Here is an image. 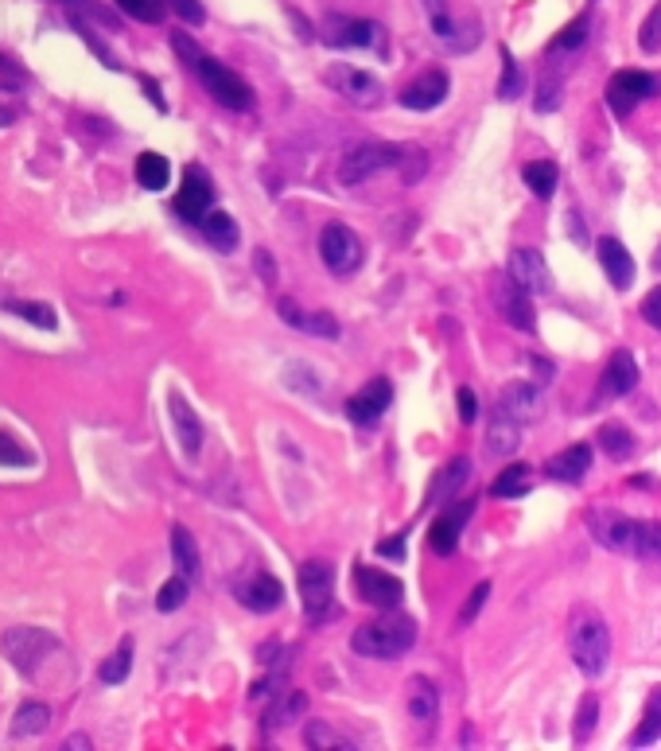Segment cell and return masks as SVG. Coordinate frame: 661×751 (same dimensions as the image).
I'll use <instances>...</instances> for the list:
<instances>
[{"mask_svg": "<svg viewBox=\"0 0 661 751\" xmlns=\"http://www.w3.org/2000/svg\"><path fill=\"white\" fill-rule=\"evenodd\" d=\"M187 604V576H172L160 592H156V608L160 611H175Z\"/></svg>", "mask_w": 661, "mask_h": 751, "instance_id": "bcb514c9", "label": "cell"}, {"mask_svg": "<svg viewBox=\"0 0 661 751\" xmlns=\"http://www.w3.org/2000/svg\"><path fill=\"white\" fill-rule=\"evenodd\" d=\"M560 106V78H545L541 82V98H537V109L549 113V109Z\"/></svg>", "mask_w": 661, "mask_h": 751, "instance_id": "816d5d0a", "label": "cell"}, {"mask_svg": "<svg viewBox=\"0 0 661 751\" xmlns=\"http://www.w3.org/2000/svg\"><path fill=\"white\" fill-rule=\"evenodd\" d=\"M584 39H588V16L572 20V24L553 39V55H557V51H576V47H584Z\"/></svg>", "mask_w": 661, "mask_h": 751, "instance_id": "7dc6e473", "label": "cell"}, {"mask_svg": "<svg viewBox=\"0 0 661 751\" xmlns=\"http://www.w3.org/2000/svg\"><path fill=\"white\" fill-rule=\"evenodd\" d=\"M4 125H12V113L0 106V129H4Z\"/></svg>", "mask_w": 661, "mask_h": 751, "instance_id": "e7e4bbea", "label": "cell"}, {"mask_svg": "<svg viewBox=\"0 0 661 751\" xmlns=\"http://www.w3.org/2000/svg\"><path fill=\"white\" fill-rule=\"evenodd\" d=\"M522 176H525V187H529L537 199H553V191H557V183H560V168L553 160H533V164L522 168Z\"/></svg>", "mask_w": 661, "mask_h": 751, "instance_id": "d6a6232c", "label": "cell"}, {"mask_svg": "<svg viewBox=\"0 0 661 751\" xmlns=\"http://www.w3.org/2000/svg\"><path fill=\"white\" fill-rule=\"evenodd\" d=\"M471 514H475V499H463L459 506L440 510V518H436V522H432V530H428V545H432V553H440V557L455 553V545H459L463 526H467V518H471Z\"/></svg>", "mask_w": 661, "mask_h": 751, "instance_id": "9a60e30c", "label": "cell"}, {"mask_svg": "<svg viewBox=\"0 0 661 751\" xmlns=\"http://www.w3.org/2000/svg\"><path fill=\"white\" fill-rule=\"evenodd\" d=\"M172 47L179 51V55H183V59H187V67H191V63H195V59L203 55V51H199V43H195V39H187V32H175Z\"/></svg>", "mask_w": 661, "mask_h": 751, "instance_id": "6f0895ef", "label": "cell"}, {"mask_svg": "<svg viewBox=\"0 0 661 751\" xmlns=\"http://www.w3.org/2000/svg\"><path fill=\"white\" fill-rule=\"evenodd\" d=\"M541 409H545V394H541L537 386H525V382L506 386V390H502V397H498V413H506V417H510V421H518V425L537 421V417H541Z\"/></svg>", "mask_w": 661, "mask_h": 751, "instance_id": "ffe728a7", "label": "cell"}, {"mask_svg": "<svg viewBox=\"0 0 661 751\" xmlns=\"http://www.w3.org/2000/svg\"><path fill=\"white\" fill-rule=\"evenodd\" d=\"M175 4V12L187 20V24H203L207 20V12H203V4L199 0H172Z\"/></svg>", "mask_w": 661, "mask_h": 751, "instance_id": "9f6ffc18", "label": "cell"}, {"mask_svg": "<svg viewBox=\"0 0 661 751\" xmlns=\"http://www.w3.org/2000/svg\"><path fill=\"white\" fill-rule=\"evenodd\" d=\"M168 405H172V421H175V429H179V444H183V452L195 456V452L203 448V421L195 417V409H191L179 394H172Z\"/></svg>", "mask_w": 661, "mask_h": 751, "instance_id": "484cf974", "label": "cell"}, {"mask_svg": "<svg viewBox=\"0 0 661 751\" xmlns=\"http://www.w3.org/2000/svg\"><path fill=\"white\" fill-rule=\"evenodd\" d=\"M257 265H261V273H265V285H273L277 273H273V261H269V253L265 250H257Z\"/></svg>", "mask_w": 661, "mask_h": 751, "instance_id": "94428289", "label": "cell"}, {"mask_svg": "<svg viewBox=\"0 0 661 751\" xmlns=\"http://www.w3.org/2000/svg\"><path fill=\"white\" fill-rule=\"evenodd\" d=\"M354 588H358V596H362L366 604H374V608L393 611L405 600V584H401L397 576L382 573V569H370V565H358V569H354Z\"/></svg>", "mask_w": 661, "mask_h": 751, "instance_id": "5bb4252c", "label": "cell"}, {"mask_svg": "<svg viewBox=\"0 0 661 751\" xmlns=\"http://www.w3.org/2000/svg\"><path fill=\"white\" fill-rule=\"evenodd\" d=\"M292 713H304V693H292V697H288V705H280L277 713H273L269 728H277V724H288V720H292Z\"/></svg>", "mask_w": 661, "mask_h": 751, "instance_id": "db71d44e", "label": "cell"}, {"mask_svg": "<svg viewBox=\"0 0 661 751\" xmlns=\"http://www.w3.org/2000/svg\"><path fill=\"white\" fill-rule=\"evenodd\" d=\"M494 300H498V312H502V320L510 323V327H518V331H533V327H537V320H533V304H529V292H522L510 277H498V285H494Z\"/></svg>", "mask_w": 661, "mask_h": 751, "instance_id": "ac0fdd59", "label": "cell"}, {"mask_svg": "<svg viewBox=\"0 0 661 751\" xmlns=\"http://www.w3.org/2000/svg\"><path fill=\"white\" fill-rule=\"evenodd\" d=\"M210 199H214V187L203 168H187L183 176V187L175 195V211L187 218V222H199V218L210 211Z\"/></svg>", "mask_w": 661, "mask_h": 751, "instance_id": "e0dca14e", "label": "cell"}, {"mask_svg": "<svg viewBox=\"0 0 661 751\" xmlns=\"http://www.w3.org/2000/svg\"><path fill=\"white\" fill-rule=\"evenodd\" d=\"M172 557H175V565H179V573L183 576L199 573V545H195L191 530H183V526H175L172 530Z\"/></svg>", "mask_w": 661, "mask_h": 751, "instance_id": "d590c367", "label": "cell"}, {"mask_svg": "<svg viewBox=\"0 0 661 751\" xmlns=\"http://www.w3.org/2000/svg\"><path fill=\"white\" fill-rule=\"evenodd\" d=\"M475 417H479V397H475L471 386H459V421L471 425Z\"/></svg>", "mask_w": 661, "mask_h": 751, "instance_id": "f907efd6", "label": "cell"}, {"mask_svg": "<svg viewBox=\"0 0 661 751\" xmlns=\"http://www.w3.org/2000/svg\"><path fill=\"white\" fill-rule=\"evenodd\" d=\"M568 650H572V662L580 674L588 678H603L607 662H611V627L607 619L595 608L580 604L572 611V623H568Z\"/></svg>", "mask_w": 661, "mask_h": 751, "instance_id": "6da1fadb", "label": "cell"}, {"mask_svg": "<svg viewBox=\"0 0 661 751\" xmlns=\"http://www.w3.org/2000/svg\"><path fill=\"white\" fill-rule=\"evenodd\" d=\"M642 320L650 323V327H658L661 331V285L642 300Z\"/></svg>", "mask_w": 661, "mask_h": 751, "instance_id": "f5cc1de1", "label": "cell"}, {"mask_svg": "<svg viewBox=\"0 0 661 751\" xmlns=\"http://www.w3.org/2000/svg\"><path fill=\"white\" fill-rule=\"evenodd\" d=\"M448 86H452V82H448L444 71H424L417 82H409V86L401 90V106L417 109V113H428V109H436L448 98Z\"/></svg>", "mask_w": 661, "mask_h": 751, "instance_id": "d6986e66", "label": "cell"}, {"mask_svg": "<svg viewBox=\"0 0 661 751\" xmlns=\"http://www.w3.org/2000/svg\"><path fill=\"white\" fill-rule=\"evenodd\" d=\"M568 218H572V238H576V242H588V230H584L580 215H568Z\"/></svg>", "mask_w": 661, "mask_h": 751, "instance_id": "be15d7a7", "label": "cell"}, {"mask_svg": "<svg viewBox=\"0 0 661 751\" xmlns=\"http://www.w3.org/2000/svg\"><path fill=\"white\" fill-rule=\"evenodd\" d=\"M599 448H603L611 460H630V456H634V436H630L627 425L611 421V425L599 429Z\"/></svg>", "mask_w": 661, "mask_h": 751, "instance_id": "e575fe53", "label": "cell"}, {"mask_svg": "<svg viewBox=\"0 0 661 751\" xmlns=\"http://www.w3.org/2000/svg\"><path fill=\"white\" fill-rule=\"evenodd\" d=\"M319 257H323V265L335 277H347V273H354L362 265V238L343 222H331L323 230V238H319Z\"/></svg>", "mask_w": 661, "mask_h": 751, "instance_id": "52a82bcc", "label": "cell"}, {"mask_svg": "<svg viewBox=\"0 0 661 751\" xmlns=\"http://www.w3.org/2000/svg\"><path fill=\"white\" fill-rule=\"evenodd\" d=\"M327 82L347 98L350 106H358V109H374L378 102H382V82H378L370 71H358V67L339 63V67L327 71Z\"/></svg>", "mask_w": 661, "mask_h": 751, "instance_id": "8fae6325", "label": "cell"}, {"mask_svg": "<svg viewBox=\"0 0 661 751\" xmlns=\"http://www.w3.org/2000/svg\"><path fill=\"white\" fill-rule=\"evenodd\" d=\"M24 82H28V74L20 71L12 59H4V55H0V86H8V90H12V86H24Z\"/></svg>", "mask_w": 661, "mask_h": 751, "instance_id": "11a10c76", "label": "cell"}, {"mask_svg": "<svg viewBox=\"0 0 661 751\" xmlns=\"http://www.w3.org/2000/svg\"><path fill=\"white\" fill-rule=\"evenodd\" d=\"M4 308H8V312H16L20 320L35 323V327H47V331H51V327L59 323V320H55V312H51V304H28V300H8Z\"/></svg>", "mask_w": 661, "mask_h": 751, "instance_id": "b9f144b4", "label": "cell"}, {"mask_svg": "<svg viewBox=\"0 0 661 751\" xmlns=\"http://www.w3.org/2000/svg\"><path fill=\"white\" fill-rule=\"evenodd\" d=\"M634 386H638V362H634L630 351H615L607 370H603V386L599 390L607 397H627Z\"/></svg>", "mask_w": 661, "mask_h": 751, "instance_id": "d4e9b609", "label": "cell"}, {"mask_svg": "<svg viewBox=\"0 0 661 751\" xmlns=\"http://www.w3.org/2000/svg\"><path fill=\"white\" fill-rule=\"evenodd\" d=\"M518 94H525V71L514 63V55L502 47V82H498V98H502V102H514Z\"/></svg>", "mask_w": 661, "mask_h": 751, "instance_id": "ab89813d", "label": "cell"}, {"mask_svg": "<svg viewBox=\"0 0 661 751\" xmlns=\"http://www.w3.org/2000/svg\"><path fill=\"white\" fill-rule=\"evenodd\" d=\"M0 464L4 467H28L32 464V452L12 436L8 429H0Z\"/></svg>", "mask_w": 661, "mask_h": 751, "instance_id": "f6af8a7d", "label": "cell"}, {"mask_svg": "<svg viewBox=\"0 0 661 751\" xmlns=\"http://www.w3.org/2000/svg\"><path fill=\"white\" fill-rule=\"evenodd\" d=\"M168 179H172V164H168V156H160V152H140L137 183L144 187V191H160V187H168Z\"/></svg>", "mask_w": 661, "mask_h": 751, "instance_id": "1f68e13d", "label": "cell"}, {"mask_svg": "<svg viewBox=\"0 0 661 751\" xmlns=\"http://www.w3.org/2000/svg\"><path fill=\"white\" fill-rule=\"evenodd\" d=\"M191 67H195L199 82L207 86V94L218 106L234 109V113H245V109L253 106V90L245 86L242 74H234L226 63H218V59H210V55H199Z\"/></svg>", "mask_w": 661, "mask_h": 751, "instance_id": "3957f363", "label": "cell"}, {"mask_svg": "<svg viewBox=\"0 0 661 751\" xmlns=\"http://www.w3.org/2000/svg\"><path fill=\"white\" fill-rule=\"evenodd\" d=\"M199 226H203V238H207L214 250H222V253L238 250V242H242L238 222L226 215V211H207V215L199 218Z\"/></svg>", "mask_w": 661, "mask_h": 751, "instance_id": "4316f807", "label": "cell"}, {"mask_svg": "<svg viewBox=\"0 0 661 751\" xmlns=\"http://www.w3.org/2000/svg\"><path fill=\"white\" fill-rule=\"evenodd\" d=\"M323 39H327L331 47H366V51H382L385 28L382 24H374V20H343V16H331Z\"/></svg>", "mask_w": 661, "mask_h": 751, "instance_id": "4fadbf2b", "label": "cell"}, {"mask_svg": "<svg viewBox=\"0 0 661 751\" xmlns=\"http://www.w3.org/2000/svg\"><path fill=\"white\" fill-rule=\"evenodd\" d=\"M413 643H417V619H413V615H382V619H370V623H362V627L354 631V639H350L354 654H362V658H385V662L409 654Z\"/></svg>", "mask_w": 661, "mask_h": 751, "instance_id": "7a4b0ae2", "label": "cell"}, {"mask_svg": "<svg viewBox=\"0 0 661 751\" xmlns=\"http://www.w3.org/2000/svg\"><path fill=\"white\" fill-rule=\"evenodd\" d=\"M518 444H522V425L510 421L506 413H494V421H490L487 429L490 456H510V452H518Z\"/></svg>", "mask_w": 661, "mask_h": 751, "instance_id": "83f0119b", "label": "cell"}, {"mask_svg": "<svg viewBox=\"0 0 661 751\" xmlns=\"http://www.w3.org/2000/svg\"><path fill=\"white\" fill-rule=\"evenodd\" d=\"M658 90H661V78H654V74L619 71V74H611V82H607V106H611L615 117H630L634 109L642 106L646 98H654Z\"/></svg>", "mask_w": 661, "mask_h": 751, "instance_id": "8992f818", "label": "cell"}, {"mask_svg": "<svg viewBox=\"0 0 661 751\" xmlns=\"http://www.w3.org/2000/svg\"><path fill=\"white\" fill-rule=\"evenodd\" d=\"M630 557H638V561H661V522H638Z\"/></svg>", "mask_w": 661, "mask_h": 751, "instance_id": "74e56055", "label": "cell"}, {"mask_svg": "<svg viewBox=\"0 0 661 751\" xmlns=\"http://www.w3.org/2000/svg\"><path fill=\"white\" fill-rule=\"evenodd\" d=\"M529 487H533V467L510 464V467H502V475L490 483V495H494V499H522Z\"/></svg>", "mask_w": 661, "mask_h": 751, "instance_id": "f1b7e54d", "label": "cell"}, {"mask_svg": "<svg viewBox=\"0 0 661 751\" xmlns=\"http://www.w3.org/2000/svg\"><path fill=\"white\" fill-rule=\"evenodd\" d=\"M588 471H592V444H572L545 464V475L557 483H580Z\"/></svg>", "mask_w": 661, "mask_h": 751, "instance_id": "603a6c76", "label": "cell"}, {"mask_svg": "<svg viewBox=\"0 0 661 751\" xmlns=\"http://www.w3.org/2000/svg\"><path fill=\"white\" fill-rule=\"evenodd\" d=\"M595 724H599V697L595 693H588L584 701H580V709H576V724H572V740L576 744H588L595 732Z\"/></svg>", "mask_w": 661, "mask_h": 751, "instance_id": "60d3db41", "label": "cell"}, {"mask_svg": "<svg viewBox=\"0 0 661 751\" xmlns=\"http://www.w3.org/2000/svg\"><path fill=\"white\" fill-rule=\"evenodd\" d=\"M436 713H440V689L428 678H413L409 681V716L428 724Z\"/></svg>", "mask_w": 661, "mask_h": 751, "instance_id": "f546056e", "label": "cell"}, {"mask_svg": "<svg viewBox=\"0 0 661 751\" xmlns=\"http://www.w3.org/2000/svg\"><path fill=\"white\" fill-rule=\"evenodd\" d=\"M588 530H592V537L603 549H611V553H630V549H634V534H638V522L627 518L623 510L599 506V510L588 514Z\"/></svg>", "mask_w": 661, "mask_h": 751, "instance_id": "9c48e42d", "label": "cell"}, {"mask_svg": "<svg viewBox=\"0 0 661 751\" xmlns=\"http://www.w3.org/2000/svg\"><path fill=\"white\" fill-rule=\"evenodd\" d=\"M658 269H661V250H658Z\"/></svg>", "mask_w": 661, "mask_h": 751, "instance_id": "03108f58", "label": "cell"}, {"mask_svg": "<svg viewBox=\"0 0 661 751\" xmlns=\"http://www.w3.org/2000/svg\"><path fill=\"white\" fill-rule=\"evenodd\" d=\"M389 401H393V386H389L385 378H374V382H366L354 397H347V417L354 425H374V421H382Z\"/></svg>", "mask_w": 661, "mask_h": 751, "instance_id": "2e32d148", "label": "cell"}, {"mask_svg": "<svg viewBox=\"0 0 661 751\" xmlns=\"http://www.w3.org/2000/svg\"><path fill=\"white\" fill-rule=\"evenodd\" d=\"M638 47L646 55H661V0L654 4V12L642 20V32H638Z\"/></svg>", "mask_w": 661, "mask_h": 751, "instance_id": "ee69618b", "label": "cell"}, {"mask_svg": "<svg viewBox=\"0 0 661 751\" xmlns=\"http://www.w3.org/2000/svg\"><path fill=\"white\" fill-rule=\"evenodd\" d=\"M47 728H51V709H47L43 701H28V705H20V713H16V720H12V736H20V740L43 736Z\"/></svg>", "mask_w": 661, "mask_h": 751, "instance_id": "4dcf8cb0", "label": "cell"}, {"mask_svg": "<svg viewBox=\"0 0 661 751\" xmlns=\"http://www.w3.org/2000/svg\"><path fill=\"white\" fill-rule=\"evenodd\" d=\"M280 320L308 331V335H319V339H339V320L331 312H304L296 300H280L277 304Z\"/></svg>", "mask_w": 661, "mask_h": 751, "instance_id": "7402d4cb", "label": "cell"}, {"mask_svg": "<svg viewBox=\"0 0 661 751\" xmlns=\"http://www.w3.org/2000/svg\"><path fill=\"white\" fill-rule=\"evenodd\" d=\"M304 740H308L312 748H347V740H343L339 732H331L327 724H319V720H315V724H308V732H304Z\"/></svg>", "mask_w": 661, "mask_h": 751, "instance_id": "c3c4849f", "label": "cell"}, {"mask_svg": "<svg viewBox=\"0 0 661 751\" xmlns=\"http://www.w3.org/2000/svg\"><path fill=\"white\" fill-rule=\"evenodd\" d=\"M129 670H133V643H121L105 658L102 666H98V678H102L105 685H117V681L129 678Z\"/></svg>", "mask_w": 661, "mask_h": 751, "instance_id": "f35d334b", "label": "cell"}, {"mask_svg": "<svg viewBox=\"0 0 661 751\" xmlns=\"http://www.w3.org/2000/svg\"><path fill=\"white\" fill-rule=\"evenodd\" d=\"M331 592H335V569L327 561H308L300 569V600H304V615L312 623H327Z\"/></svg>", "mask_w": 661, "mask_h": 751, "instance_id": "ba28073f", "label": "cell"}, {"mask_svg": "<svg viewBox=\"0 0 661 751\" xmlns=\"http://www.w3.org/2000/svg\"><path fill=\"white\" fill-rule=\"evenodd\" d=\"M397 164H401V148L397 144H358L354 152H347V160L339 168V179L347 187H358V183H366L378 172H389Z\"/></svg>", "mask_w": 661, "mask_h": 751, "instance_id": "5b68a950", "label": "cell"}, {"mask_svg": "<svg viewBox=\"0 0 661 751\" xmlns=\"http://www.w3.org/2000/svg\"><path fill=\"white\" fill-rule=\"evenodd\" d=\"M487 596H490V580L475 584V588H471V596H467V604H463V611H459V623H471V619H475V615L483 611Z\"/></svg>", "mask_w": 661, "mask_h": 751, "instance_id": "681fc988", "label": "cell"}, {"mask_svg": "<svg viewBox=\"0 0 661 751\" xmlns=\"http://www.w3.org/2000/svg\"><path fill=\"white\" fill-rule=\"evenodd\" d=\"M238 600H242L249 611H261V615H265V611H277L280 608V600H284V588H280L277 576L257 573L253 580H245L242 588H238Z\"/></svg>", "mask_w": 661, "mask_h": 751, "instance_id": "cb8c5ba5", "label": "cell"}, {"mask_svg": "<svg viewBox=\"0 0 661 751\" xmlns=\"http://www.w3.org/2000/svg\"><path fill=\"white\" fill-rule=\"evenodd\" d=\"M424 12H428V24H432L436 39H444L452 51H471V47L479 43V24L471 20V24L463 28V24L455 20L448 0H424Z\"/></svg>", "mask_w": 661, "mask_h": 751, "instance_id": "7c38bea8", "label": "cell"}, {"mask_svg": "<svg viewBox=\"0 0 661 751\" xmlns=\"http://www.w3.org/2000/svg\"><path fill=\"white\" fill-rule=\"evenodd\" d=\"M0 650H4V658H8L20 674H35V670L47 662V654L59 650V639H55L51 631H43V627H12V631H4Z\"/></svg>", "mask_w": 661, "mask_h": 751, "instance_id": "277c9868", "label": "cell"}, {"mask_svg": "<svg viewBox=\"0 0 661 751\" xmlns=\"http://www.w3.org/2000/svg\"><path fill=\"white\" fill-rule=\"evenodd\" d=\"M140 82H144V90H148V102H152V106H156V109H168V106H164V98H160V90H156V82H152V78H140Z\"/></svg>", "mask_w": 661, "mask_h": 751, "instance_id": "6125c7cd", "label": "cell"}, {"mask_svg": "<svg viewBox=\"0 0 661 751\" xmlns=\"http://www.w3.org/2000/svg\"><path fill=\"white\" fill-rule=\"evenodd\" d=\"M506 277L522 288V292H529V296H549V292H553V273H549L541 250H533V246H518V250L510 253Z\"/></svg>", "mask_w": 661, "mask_h": 751, "instance_id": "30bf717a", "label": "cell"}, {"mask_svg": "<svg viewBox=\"0 0 661 751\" xmlns=\"http://www.w3.org/2000/svg\"><path fill=\"white\" fill-rule=\"evenodd\" d=\"M467 479H471V460H452V464L444 467V475L436 479V487H432V502L455 499V491H459Z\"/></svg>", "mask_w": 661, "mask_h": 751, "instance_id": "8d00e7d4", "label": "cell"}, {"mask_svg": "<svg viewBox=\"0 0 661 751\" xmlns=\"http://www.w3.org/2000/svg\"><path fill=\"white\" fill-rule=\"evenodd\" d=\"M595 253H599V265H603L607 281L619 288V292H627L634 285V257L627 253V246L619 238H599Z\"/></svg>", "mask_w": 661, "mask_h": 751, "instance_id": "44dd1931", "label": "cell"}, {"mask_svg": "<svg viewBox=\"0 0 661 751\" xmlns=\"http://www.w3.org/2000/svg\"><path fill=\"white\" fill-rule=\"evenodd\" d=\"M378 553H385V557H393V561H401V557H405V537H393V541H382V545H378Z\"/></svg>", "mask_w": 661, "mask_h": 751, "instance_id": "680465c9", "label": "cell"}, {"mask_svg": "<svg viewBox=\"0 0 661 751\" xmlns=\"http://www.w3.org/2000/svg\"><path fill=\"white\" fill-rule=\"evenodd\" d=\"M661 740V685L650 693V701H646V713H642V724L634 728V736H630V748H650V744H658Z\"/></svg>", "mask_w": 661, "mask_h": 751, "instance_id": "836d02e7", "label": "cell"}, {"mask_svg": "<svg viewBox=\"0 0 661 751\" xmlns=\"http://www.w3.org/2000/svg\"><path fill=\"white\" fill-rule=\"evenodd\" d=\"M117 8L121 12H129L133 20H140V24H160L164 20V12H168V4L164 0H117Z\"/></svg>", "mask_w": 661, "mask_h": 751, "instance_id": "7bdbcfd3", "label": "cell"}, {"mask_svg": "<svg viewBox=\"0 0 661 751\" xmlns=\"http://www.w3.org/2000/svg\"><path fill=\"white\" fill-rule=\"evenodd\" d=\"M529 366L537 370V378H541V382H553V374H557V366H553V362H545V358H529Z\"/></svg>", "mask_w": 661, "mask_h": 751, "instance_id": "91938a15", "label": "cell"}]
</instances>
